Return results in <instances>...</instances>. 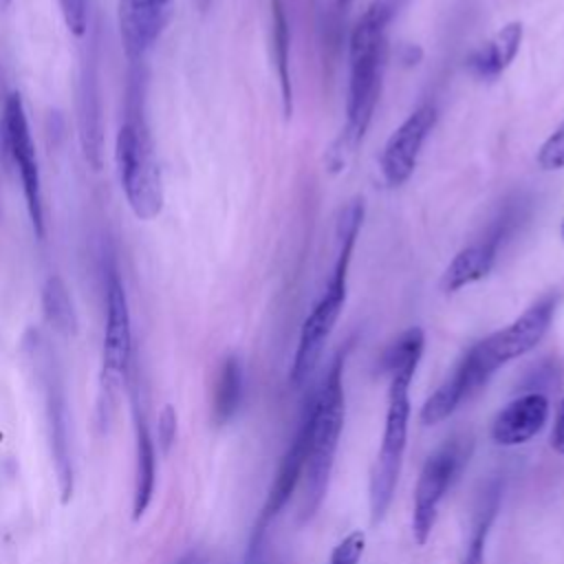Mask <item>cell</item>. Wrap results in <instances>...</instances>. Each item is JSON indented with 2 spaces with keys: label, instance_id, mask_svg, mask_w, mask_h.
I'll list each match as a JSON object with an SVG mask.
<instances>
[{
  "label": "cell",
  "instance_id": "603a6c76",
  "mask_svg": "<svg viewBox=\"0 0 564 564\" xmlns=\"http://www.w3.org/2000/svg\"><path fill=\"white\" fill-rule=\"evenodd\" d=\"M79 134L86 159L97 170L101 165V132H99V106L93 79H84L82 93V110H79Z\"/></svg>",
  "mask_w": 564,
  "mask_h": 564
},
{
  "label": "cell",
  "instance_id": "277c9868",
  "mask_svg": "<svg viewBox=\"0 0 564 564\" xmlns=\"http://www.w3.org/2000/svg\"><path fill=\"white\" fill-rule=\"evenodd\" d=\"M412 368L397 370L388 377V405L381 445L370 471L368 485V502H370V520L379 524L394 498V489L399 482V474L403 467V456L408 447V423H410V383L414 379Z\"/></svg>",
  "mask_w": 564,
  "mask_h": 564
},
{
  "label": "cell",
  "instance_id": "484cf974",
  "mask_svg": "<svg viewBox=\"0 0 564 564\" xmlns=\"http://www.w3.org/2000/svg\"><path fill=\"white\" fill-rule=\"evenodd\" d=\"M267 529L269 524L256 520L249 542H247V551H245V564H269V553H267Z\"/></svg>",
  "mask_w": 564,
  "mask_h": 564
},
{
  "label": "cell",
  "instance_id": "ba28073f",
  "mask_svg": "<svg viewBox=\"0 0 564 564\" xmlns=\"http://www.w3.org/2000/svg\"><path fill=\"white\" fill-rule=\"evenodd\" d=\"M471 456V438L469 436H452L443 445H438L423 463L421 474L414 487L412 502V538L419 546L432 535L436 524L438 507L447 494V489L456 482L465 465Z\"/></svg>",
  "mask_w": 564,
  "mask_h": 564
},
{
  "label": "cell",
  "instance_id": "4316f807",
  "mask_svg": "<svg viewBox=\"0 0 564 564\" xmlns=\"http://www.w3.org/2000/svg\"><path fill=\"white\" fill-rule=\"evenodd\" d=\"M64 22L70 29L73 35L82 37L86 33V24H88V15H86V0H57Z\"/></svg>",
  "mask_w": 564,
  "mask_h": 564
},
{
  "label": "cell",
  "instance_id": "d6986e66",
  "mask_svg": "<svg viewBox=\"0 0 564 564\" xmlns=\"http://www.w3.org/2000/svg\"><path fill=\"white\" fill-rule=\"evenodd\" d=\"M500 482H491L485 494L480 496V505L474 518V527L469 533V540L465 544V553L460 564H485V553H487V540L494 527V520L500 509Z\"/></svg>",
  "mask_w": 564,
  "mask_h": 564
},
{
  "label": "cell",
  "instance_id": "4dcf8cb0",
  "mask_svg": "<svg viewBox=\"0 0 564 564\" xmlns=\"http://www.w3.org/2000/svg\"><path fill=\"white\" fill-rule=\"evenodd\" d=\"M386 2H388V4H390L394 11H397V7H399V2H401V0H386Z\"/></svg>",
  "mask_w": 564,
  "mask_h": 564
},
{
  "label": "cell",
  "instance_id": "f1b7e54d",
  "mask_svg": "<svg viewBox=\"0 0 564 564\" xmlns=\"http://www.w3.org/2000/svg\"><path fill=\"white\" fill-rule=\"evenodd\" d=\"M551 447L564 456V397L557 405V414H555V423L551 430Z\"/></svg>",
  "mask_w": 564,
  "mask_h": 564
},
{
  "label": "cell",
  "instance_id": "83f0119b",
  "mask_svg": "<svg viewBox=\"0 0 564 564\" xmlns=\"http://www.w3.org/2000/svg\"><path fill=\"white\" fill-rule=\"evenodd\" d=\"M176 410L167 403L161 414H159V421H156V438H159V445L163 452H167L176 438Z\"/></svg>",
  "mask_w": 564,
  "mask_h": 564
},
{
  "label": "cell",
  "instance_id": "7a4b0ae2",
  "mask_svg": "<svg viewBox=\"0 0 564 564\" xmlns=\"http://www.w3.org/2000/svg\"><path fill=\"white\" fill-rule=\"evenodd\" d=\"M364 220V200L355 198L346 205L341 212L339 225H337V258L333 264V273L326 282L324 293L306 315L300 328L295 355L289 370V381L293 386H302L313 368L317 366L324 344L328 341L341 308L346 304V291H348V269L352 260V249L357 242V234Z\"/></svg>",
  "mask_w": 564,
  "mask_h": 564
},
{
  "label": "cell",
  "instance_id": "8992f818",
  "mask_svg": "<svg viewBox=\"0 0 564 564\" xmlns=\"http://www.w3.org/2000/svg\"><path fill=\"white\" fill-rule=\"evenodd\" d=\"M115 161L121 189L139 220H152L163 207L161 167L152 139L141 119L121 123L115 141Z\"/></svg>",
  "mask_w": 564,
  "mask_h": 564
},
{
  "label": "cell",
  "instance_id": "7c38bea8",
  "mask_svg": "<svg viewBox=\"0 0 564 564\" xmlns=\"http://www.w3.org/2000/svg\"><path fill=\"white\" fill-rule=\"evenodd\" d=\"M311 425H313V392L304 403L295 434L280 458V465L275 469V476H273L269 494H267V500L258 516V520L264 524H271V520L284 509L291 494L295 491V487L302 480L306 456H308V443H311Z\"/></svg>",
  "mask_w": 564,
  "mask_h": 564
},
{
  "label": "cell",
  "instance_id": "52a82bcc",
  "mask_svg": "<svg viewBox=\"0 0 564 564\" xmlns=\"http://www.w3.org/2000/svg\"><path fill=\"white\" fill-rule=\"evenodd\" d=\"M33 368L40 383L42 401H44V421L46 436L51 447V460L57 478V489L62 502H68L75 491V460H73V434H70V414H68V397L64 388L62 372L51 357V352L33 348Z\"/></svg>",
  "mask_w": 564,
  "mask_h": 564
},
{
  "label": "cell",
  "instance_id": "6da1fadb",
  "mask_svg": "<svg viewBox=\"0 0 564 564\" xmlns=\"http://www.w3.org/2000/svg\"><path fill=\"white\" fill-rule=\"evenodd\" d=\"M392 15L394 9L386 0H372L352 26L348 44L350 75L346 97V123L339 137V150H335L337 154L355 152L372 121L381 95V82L388 59L386 31Z\"/></svg>",
  "mask_w": 564,
  "mask_h": 564
},
{
  "label": "cell",
  "instance_id": "ac0fdd59",
  "mask_svg": "<svg viewBox=\"0 0 564 564\" xmlns=\"http://www.w3.org/2000/svg\"><path fill=\"white\" fill-rule=\"evenodd\" d=\"M245 394L242 364L236 355H227L218 366L214 390H212V421L227 425L240 410Z\"/></svg>",
  "mask_w": 564,
  "mask_h": 564
},
{
  "label": "cell",
  "instance_id": "d6a6232c",
  "mask_svg": "<svg viewBox=\"0 0 564 564\" xmlns=\"http://www.w3.org/2000/svg\"><path fill=\"white\" fill-rule=\"evenodd\" d=\"M348 2H350V0H337V4H339V7H346Z\"/></svg>",
  "mask_w": 564,
  "mask_h": 564
},
{
  "label": "cell",
  "instance_id": "1f68e13d",
  "mask_svg": "<svg viewBox=\"0 0 564 564\" xmlns=\"http://www.w3.org/2000/svg\"><path fill=\"white\" fill-rule=\"evenodd\" d=\"M13 0H0V7H9Z\"/></svg>",
  "mask_w": 564,
  "mask_h": 564
},
{
  "label": "cell",
  "instance_id": "3957f363",
  "mask_svg": "<svg viewBox=\"0 0 564 564\" xmlns=\"http://www.w3.org/2000/svg\"><path fill=\"white\" fill-rule=\"evenodd\" d=\"M344 357H346L344 350H339L333 357L322 379V386L313 392L311 443H308V456L302 474V507H300L302 522H308L317 513L333 474L339 436L344 430V412H346Z\"/></svg>",
  "mask_w": 564,
  "mask_h": 564
},
{
  "label": "cell",
  "instance_id": "44dd1931",
  "mask_svg": "<svg viewBox=\"0 0 564 564\" xmlns=\"http://www.w3.org/2000/svg\"><path fill=\"white\" fill-rule=\"evenodd\" d=\"M271 9H273V57H275L280 88H282L284 115L291 117V112H293V88H291V70H289L291 33H289V22H286L282 0H271Z\"/></svg>",
  "mask_w": 564,
  "mask_h": 564
},
{
  "label": "cell",
  "instance_id": "e0dca14e",
  "mask_svg": "<svg viewBox=\"0 0 564 564\" xmlns=\"http://www.w3.org/2000/svg\"><path fill=\"white\" fill-rule=\"evenodd\" d=\"M522 35H524L522 22L505 24L489 42L478 46L467 57V66L471 75L480 79H496L498 75H502L516 59L522 44Z\"/></svg>",
  "mask_w": 564,
  "mask_h": 564
},
{
  "label": "cell",
  "instance_id": "f546056e",
  "mask_svg": "<svg viewBox=\"0 0 564 564\" xmlns=\"http://www.w3.org/2000/svg\"><path fill=\"white\" fill-rule=\"evenodd\" d=\"M176 564H203V560H200V555L196 551H189Z\"/></svg>",
  "mask_w": 564,
  "mask_h": 564
},
{
  "label": "cell",
  "instance_id": "30bf717a",
  "mask_svg": "<svg viewBox=\"0 0 564 564\" xmlns=\"http://www.w3.org/2000/svg\"><path fill=\"white\" fill-rule=\"evenodd\" d=\"M132 357V326L128 295L119 273L112 269L106 282V324L101 341V408H110L115 390L128 375Z\"/></svg>",
  "mask_w": 564,
  "mask_h": 564
},
{
  "label": "cell",
  "instance_id": "d4e9b609",
  "mask_svg": "<svg viewBox=\"0 0 564 564\" xmlns=\"http://www.w3.org/2000/svg\"><path fill=\"white\" fill-rule=\"evenodd\" d=\"M364 551H366V533L361 529H355L337 542L328 564H359Z\"/></svg>",
  "mask_w": 564,
  "mask_h": 564
},
{
  "label": "cell",
  "instance_id": "8fae6325",
  "mask_svg": "<svg viewBox=\"0 0 564 564\" xmlns=\"http://www.w3.org/2000/svg\"><path fill=\"white\" fill-rule=\"evenodd\" d=\"M436 108L432 104H421L386 141L379 165L381 174L388 185L399 187L403 185L419 161L421 148L427 139V134L436 126Z\"/></svg>",
  "mask_w": 564,
  "mask_h": 564
},
{
  "label": "cell",
  "instance_id": "ffe728a7",
  "mask_svg": "<svg viewBox=\"0 0 564 564\" xmlns=\"http://www.w3.org/2000/svg\"><path fill=\"white\" fill-rule=\"evenodd\" d=\"M42 313L55 333L64 337L77 333V313L68 286L59 275H48L42 284Z\"/></svg>",
  "mask_w": 564,
  "mask_h": 564
},
{
  "label": "cell",
  "instance_id": "9c48e42d",
  "mask_svg": "<svg viewBox=\"0 0 564 564\" xmlns=\"http://www.w3.org/2000/svg\"><path fill=\"white\" fill-rule=\"evenodd\" d=\"M0 150L4 152L7 163H13L20 174L33 231L37 238H44L40 167H37V159H35V148H33L24 104L18 93H11L4 101V110L0 117Z\"/></svg>",
  "mask_w": 564,
  "mask_h": 564
},
{
  "label": "cell",
  "instance_id": "2e32d148",
  "mask_svg": "<svg viewBox=\"0 0 564 564\" xmlns=\"http://www.w3.org/2000/svg\"><path fill=\"white\" fill-rule=\"evenodd\" d=\"M132 421H134V491H132V518L141 520L148 511L156 487V447L148 430L145 414L137 392H132Z\"/></svg>",
  "mask_w": 564,
  "mask_h": 564
},
{
  "label": "cell",
  "instance_id": "7402d4cb",
  "mask_svg": "<svg viewBox=\"0 0 564 564\" xmlns=\"http://www.w3.org/2000/svg\"><path fill=\"white\" fill-rule=\"evenodd\" d=\"M423 348H425V335L419 326H412L408 330H403L381 355L379 359V370L383 375H392L397 370H405L419 368V361L423 357Z\"/></svg>",
  "mask_w": 564,
  "mask_h": 564
},
{
  "label": "cell",
  "instance_id": "5b68a950",
  "mask_svg": "<svg viewBox=\"0 0 564 564\" xmlns=\"http://www.w3.org/2000/svg\"><path fill=\"white\" fill-rule=\"evenodd\" d=\"M555 295H544L522 311L511 324L476 341L460 359L467 364L478 390L487 386L498 368L533 350L546 335L555 315Z\"/></svg>",
  "mask_w": 564,
  "mask_h": 564
},
{
  "label": "cell",
  "instance_id": "5bb4252c",
  "mask_svg": "<svg viewBox=\"0 0 564 564\" xmlns=\"http://www.w3.org/2000/svg\"><path fill=\"white\" fill-rule=\"evenodd\" d=\"M549 397L540 390L524 392L509 401L491 421V441L502 447L529 443L549 421Z\"/></svg>",
  "mask_w": 564,
  "mask_h": 564
},
{
  "label": "cell",
  "instance_id": "836d02e7",
  "mask_svg": "<svg viewBox=\"0 0 564 564\" xmlns=\"http://www.w3.org/2000/svg\"><path fill=\"white\" fill-rule=\"evenodd\" d=\"M560 236H562V240H564V220H562V227H560Z\"/></svg>",
  "mask_w": 564,
  "mask_h": 564
},
{
  "label": "cell",
  "instance_id": "cb8c5ba5",
  "mask_svg": "<svg viewBox=\"0 0 564 564\" xmlns=\"http://www.w3.org/2000/svg\"><path fill=\"white\" fill-rule=\"evenodd\" d=\"M535 161L542 170L564 167V121L540 145V150L535 154Z\"/></svg>",
  "mask_w": 564,
  "mask_h": 564
},
{
  "label": "cell",
  "instance_id": "4fadbf2b",
  "mask_svg": "<svg viewBox=\"0 0 564 564\" xmlns=\"http://www.w3.org/2000/svg\"><path fill=\"white\" fill-rule=\"evenodd\" d=\"M174 0H119L117 22L121 48L130 62H139L161 37Z\"/></svg>",
  "mask_w": 564,
  "mask_h": 564
},
{
  "label": "cell",
  "instance_id": "9a60e30c",
  "mask_svg": "<svg viewBox=\"0 0 564 564\" xmlns=\"http://www.w3.org/2000/svg\"><path fill=\"white\" fill-rule=\"evenodd\" d=\"M502 225L498 223L482 240H476V242L463 247L452 258V262L445 267L443 278H441V289L445 293H456V291L487 278V273L494 269V262H496V256H498V249H500V242L505 236Z\"/></svg>",
  "mask_w": 564,
  "mask_h": 564
}]
</instances>
